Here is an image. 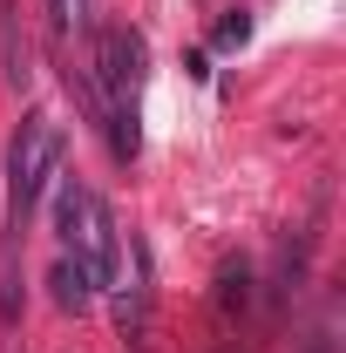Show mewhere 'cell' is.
<instances>
[{"label":"cell","mask_w":346,"mask_h":353,"mask_svg":"<svg viewBox=\"0 0 346 353\" xmlns=\"http://www.w3.org/2000/svg\"><path fill=\"white\" fill-rule=\"evenodd\" d=\"M54 170H61V123L48 109H34L14 130V143H7V218H14V231L34 218V204L48 197Z\"/></svg>","instance_id":"cell-1"},{"label":"cell","mask_w":346,"mask_h":353,"mask_svg":"<svg viewBox=\"0 0 346 353\" xmlns=\"http://www.w3.org/2000/svg\"><path fill=\"white\" fill-rule=\"evenodd\" d=\"M88 82H95V95H102V109L136 102V82H143V34H130V28H95Z\"/></svg>","instance_id":"cell-2"},{"label":"cell","mask_w":346,"mask_h":353,"mask_svg":"<svg viewBox=\"0 0 346 353\" xmlns=\"http://www.w3.org/2000/svg\"><path fill=\"white\" fill-rule=\"evenodd\" d=\"M48 285H54V306H61V312H88V306H95V279H88V265L75 259V252L54 259Z\"/></svg>","instance_id":"cell-3"},{"label":"cell","mask_w":346,"mask_h":353,"mask_svg":"<svg viewBox=\"0 0 346 353\" xmlns=\"http://www.w3.org/2000/svg\"><path fill=\"white\" fill-rule=\"evenodd\" d=\"M0 61H7V82L21 88L34 68H28V34H21V7L14 0H0Z\"/></svg>","instance_id":"cell-4"},{"label":"cell","mask_w":346,"mask_h":353,"mask_svg":"<svg viewBox=\"0 0 346 353\" xmlns=\"http://www.w3.org/2000/svg\"><path fill=\"white\" fill-rule=\"evenodd\" d=\"M252 285H258V279H252V259H231L217 272V312H245L252 306Z\"/></svg>","instance_id":"cell-5"},{"label":"cell","mask_w":346,"mask_h":353,"mask_svg":"<svg viewBox=\"0 0 346 353\" xmlns=\"http://www.w3.org/2000/svg\"><path fill=\"white\" fill-rule=\"evenodd\" d=\"M48 28H54V34L88 28V0H48Z\"/></svg>","instance_id":"cell-6"},{"label":"cell","mask_w":346,"mask_h":353,"mask_svg":"<svg viewBox=\"0 0 346 353\" xmlns=\"http://www.w3.org/2000/svg\"><path fill=\"white\" fill-rule=\"evenodd\" d=\"M252 41V14H224L217 21V48H245Z\"/></svg>","instance_id":"cell-7"},{"label":"cell","mask_w":346,"mask_h":353,"mask_svg":"<svg viewBox=\"0 0 346 353\" xmlns=\"http://www.w3.org/2000/svg\"><path fill=\"white\" fill-rule=\"evenodd\" d=\"M312 353H340V340H333V326H319V333H312Z\"/></svg>","instance_id":"cell-8"}]
</instances>
